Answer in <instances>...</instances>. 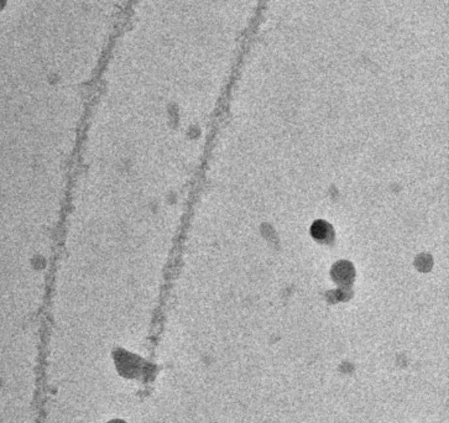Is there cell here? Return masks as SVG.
Here are the masks:
<instances>
[{
  "label": "cell",
  "mask_w": 449,
  "mask_h": 423,
  "mask_svg": "<svg viewBox=\"0 0 449 423\" xmlns=\"http://www.w3.org/2000/svg\"><path fill=\"white\" fill-rule=\"evenodd\" d=\"M327 228H328V226H325L324 223L316 224L315 228H313V234H315L316 238L322 239V238H324V236H327V233H325V231H327Z\"/></svg>",
  "instance_id": "1"
},
{
  "label": "cell",
  "mask_w": 449,
  "mask_h": 423,
  "mask_svg": "<svg viewBox=\"0 0 449 423\" xmlns=\"http://www.w3.org/2000/svg\"><path fill=\"white\" fill-rule=\"evenodd\" d=\"M5 4H6V0H0V10L5 6Z\"/></svg>",
  "instance_id": "2"
}]
</instances>
